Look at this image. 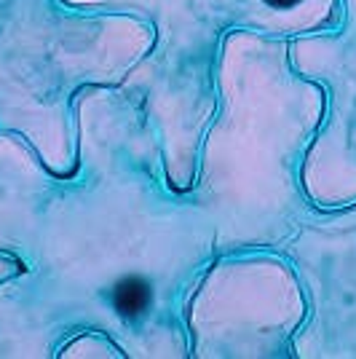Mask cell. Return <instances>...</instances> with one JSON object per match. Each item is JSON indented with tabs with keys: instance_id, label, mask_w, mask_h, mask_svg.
<instances>
[{
	"instance_id": "7a4b0ae2",
	"label": "cell",
	"mask_w": 356,
	"mask_h": 359,
	"mask_svg": "<svg viewBox=\"0 0 356 359\" xmlns=\"http://www.w3.org/2000/svg\"><path fill=\"white\" fill-rule=\"evenodd\" d=\"M268 6H273V8H292V6H297L300 0H266Z\"/></svg>"
},
{
	"instance_id": "6da1fadb",
	"label": "cell",
	"mask_w": 356,
	"mask_h": 359,
	"mask_svg": "<svg viewBox=\"0 0 356 359\" xmlns=\"http://www.w3.org/2000/svg\"><path fill=\"white\" fill-rule=\"evenodd\" d=\"M113 303L123 316H139L150 303V287L139 279V276H126L121 279L116 292H113Z\"/></svg>"
}]
</instances>
